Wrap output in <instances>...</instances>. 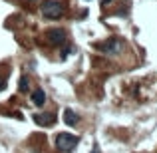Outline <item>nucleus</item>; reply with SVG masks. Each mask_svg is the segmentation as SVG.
Segmentation results:
<instances>
[{"label":"nucleus","instance_id":"f03ea898","mask_svg":"<svg viewBox=\"0 0 157 153\" xmlns=\"http://www.w3.org/2000/svg\"><path fill=\"white\" fill-rule=\"evenodd\" d=\"M62 4L60 2H56V0H46L44 2V6H42V14L46 16V18H52V20H56V18H60L62 16Z\"/></svg>","mask_w":157,"mask_h":153},{"label":"nucleus","instance_id":"1a4fd4ad","mask_svg":"<svg viewBox=\"0 0 157 153\" xmlns=\"http://www.w3.org/2000/svg\"><path fill=\"white\" fill-rule=\"evenodd\" d=\"M92 153H100V147H98V143L94 145V151H92Z\"/></svg>","mask_w":157,"mask_h":153},{"label":"nucleus","instance_id":"9b49d317","mask_svg":"<svg viewBox=\"0 0 157 153\" xmlns=\"http://www.w3.org/2000/svg\"><path fill=\"white\" fill-rule=\"evenodd\" d=\"M28 2H36V0H28Z\"/></svg>","mask_w":157,"mask_h":153},{"label":"nucleus","instance_id":"9d476101","mask_svg":"<svg viewBox=\"0 0 157 153\" xmlns=\"http://www.w3.org/2000/svg\"><path fill=\"white\" fill-rule=\"evenodd\" d=\"M109 2H113V0H104V4H109Z\"/></svg>","mask_w":157,"mask_h":153},{"label":"nucleus","instance_id":"f257e3e1","mask_svg":"<svg viewBox=\"0 0 157 153\" xmlns=\"http://www.w3.org/2000/svg\"><path fill=\"white\" fill-rule=\"evenodd\" d=\"M78 141H80V137H76V135H72V133H58L56 135V145H58V149L64 151V153L74 151L76 145H78Z\"/></svg>","mask_w":157,"mask_h":153},{"label":"nucleus","instance_id":"6e6552de","mask_svg":"<svg viewBox=\"0 0 157 153\" xmlns=\"http://www.w3.org/2000/svg\"><path fill=\"white\" fill-rule=\"evenodd\" d=\"M28 88H30V80H28V76H22V78H20V84H18V90L22 94H26Z\"/></svg>","mask_w":157,"mask_h":153},{"label":"nucleus","instance_id":"0eeeda50","mask_svg":"<svg viewBox=\"0 0 157 153\" xmlns=\"http://www.w3.org/2000/svg\"><path fill=\"white\" fill-rule=\"evenodd\" d=\"M32 101H34L36 105H44V101H46L44 90H34V92H32Z\"/></svg>","mask_w":157,"mask_h":153},{"label":"nucleus","instance_id":"20e7f679","mask_svg":"<svg viewBox=\"0 0 157 153\" xmlns=\"http://www.w3.org/2000/svg\"><path fill=\"white\" fill-rule=\"evenodd\" d=\"M46 38L52 46H62L68 36H66V30H62V28H52V30L46 32Z\"/></svg>","mask_w":157,"mask_h":153},{"label":"nucleus","instance_id":"39448f33","mask_svg":"<svg viewBox=\"0 0 157 153\" xmlns=\"http://www.w3.org/2000/svg\"><path fill=\"white\" fill-rule=\"evenodd\" d=\"M32 119H34L38 125H54L56 123V115L54 113H36V115H32Z\"/></svg>","mask_w":157,"mask_h":153},{"label":"nucleus","instance_id":"423d86ee","mask_svg":"<svg viewBox=\"0 0 157 153\" xmlns=\"http://www.w3.org/2000/svg\"><path fill=\"white\" fill-rule=\"evenodd\" d=\"M78 121H80V115L76 113L74 109H70V107H66L64 109V123L66 125H78Z\"/></svg>","mask_w":157,"mask_h":153},{"label":"nucleus","instance_id":"7ed1b4c3","mask_svg":"<svg viewBox=\"0 0 157 153\" xmlns=\"http://www.w3.org/2000/svg\"><path fill=\"white\" fill-rule=\"evenodd\" d=\"M98 48H100L101 52H105V54H109V56H113V54H117V52L123 48V42H121L119 38H109V40H105V42L98 44Z\"/></svg>","mask_w":157,"mask_h":153}]
</instances>
